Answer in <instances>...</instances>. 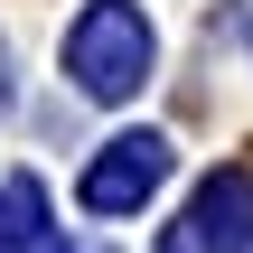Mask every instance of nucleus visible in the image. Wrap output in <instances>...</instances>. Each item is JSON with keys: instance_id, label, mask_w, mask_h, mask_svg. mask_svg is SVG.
I'll return each instance as SVG.
<instances>
[{"instance_id": "f03ea898", "label": "nucleus", "mask_w": 253, "mask_h": 253, "mask_svg": "<svg viewBox=\"0 0 253 253\" xmlns=\"http://www.w3.org/2000/svg\"><path fill=\"white\" fill-rule=\"evenodd\" d=\"M160 178H169V150H160V141H113V160L84 169V207H103V216H113V207H141Z\"/></svg>"}, {"instance_id": "f257e3e1", "label": "nucleus", "mask_w": 253, "mask_h": 253, "mask_svg": "<svg viewBox=\"0 0 253 253\" xmlns=\"http://www.w3.org/2000/svg\"><path fill=\"white\" fill-rule=\"evenodd\" d=\"M66 56H75V84L113 103V94L141 84V66H150V28H141V9H122V0H94V9L75 19Z\"/></svg>"}, {"instance_id": "7ed1b4c3", "label": "nucleus", "mask_w": 253, "mask_h": 253, "mask_svg": "<svg viewBox=\"0 0 253 253\" xmlns=\"http://www.w3.org/2000/svg\"><path fill=\"white\" fill-rule=\"evenodd\" d=\"M197 244L207 253H253V178H216L207 197H197Z\"/></svg>"}]
</instances>
